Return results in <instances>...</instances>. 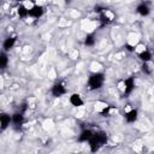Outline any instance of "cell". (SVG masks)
<instances>
[{
  "instance_id": "6",
  "label": "cell",
  "mask_w": 154,
  "mask_h": 154,
  "mask_svg": "<svg viewBox=\"0 0 154 154\" xmlns=\"http://www.w3.org/2000/svg\"><path fill=\"white\" fill-rule=\"evenodd\" d=\"M70 102H71L72 106H76V107L83 105V100H82V97H81L78 94H72V95L70 96Z\"/></svg>"
},
{
  "instance_id": "20",
  "label": "cell",
  "mask_w": 154,
  "mask_h": 154,
  "mask_svg": "<svg viewBox=\"0 0 154 154\" xmlns=\"http://www.w3.org/2000/svg\"><path fill=\"white\" fill-rule=\"evenodd\" d=\"M109 108H111V106H108V107H106V108H103L101 113H102L103 116H105V114H107V113H108V111H109Z\"/></svg>"
},
{
  "instance_id": "9",
  "label": "cell",
  "mask_w": 154,
  "mask_h": 154,
  "mask_svg": "<svg viewBox=\"0 0 154 154\" xmlns=\"http://www.w3.org/2000/svg\"><path fill=\"white\" fill-rule=\"evenodd\" d=\"M125 119H126V122H129V123H134V122L137 119V111H136V109H131L130 112H128V113L125 114Z\"/></svg>"
},
{
  "instance_id": "17",
  "label": "cell",
  "mask_w": 154,
  "mask_h": 154,
  "mask_svg": "<svg viewBox=\"0 0 154 154\" xmlns=\"http://www.w3.org/2000/svg\"><path fill=\"white\" fill-rule=\"evenodd\" d=\"M100 20H101V23H102V25H105V24H107V23H109L111 22V19L107 17V16H105L103 13L100 16Z\"/></svg>"
},
{
  "instance_id": "7",
  "label": "cell",
  "mask_w": 154,
  "mask_h": 154,
  "mask_svg": "<svg viewBox=\"0 0 154 154\" xmlns=\"http://www.w3.org/2000/svg\"><path fill=\"white\" fill-rule=\"evenodd\" d=\"M93 136V132L90 130H83L81 132V135L78 136V141L79 142H87L90 140V137Z\"/></svg>"
},
{
  "instance_id": "2",
  "label": "cell",
  "mask_w": 154,
  "mask_h": 154,
  "mask_svg": "<svg viewBox=\"0 0 154 154\" xmlns=\"http://www.w3.org/2000/svg\"><path fill=\"white\" fill-rule=\"evenodd\" d=\"M103 81H105V77H103V73H93L90 77H89V81H88V84H89V88L91 90H95V89H99L102 87L103 84Z\"/></svg>"
},
{
  "instance_id": "8",
  "label": "cell",
  "mask_w": 154,
  "mask_h": 154,
  "mask_svg": "<svg viewBox=\"0 0 154 154\" xmlns=\"http://www.w3.org/2000/svg\"><path fill=\"white\" fill-rule=\"evenodd\" d=\"M0 122H1V130H5V129L7 128V125H10L11 118H10V116L2 113V114L0 116Z\"/></svg>"
},
{
  "instance_id": "19",
  "label": "cell",
  "mask_w": 154,
  "mask_h": 154,
  "mask_svg": "<svg viewBox=\"0 0 154 154\" xmlns=\"http://www.w3.org/2000/svg\"><path fill=\"white\" fill-rule=\"evenodd\" d=\"M94 10H95V12L100 13V12H102V10H103V8H102L101 6H95V8H94Z\"/></svg>"
},
{
  "instance_id": "13",
  "label": "cell",
  "mask_w": 154,
  "mask_h": 154,
  "mask_svg": "<svg viewBox=\"0 0 154 154\" xmlns=\"http://www.w3.org/2000/svg\"><path fill=\"white\" fill-rule=\"evenodd\" d=\"M150 58H152V55H150V53L148 51H143V52L140 53V59L142 61H144V63H147L148 60H150Z\"/></svg>"
},
{
  "instance_id": "10",
  "label": "cell",
  "mask_w": 154,
  "mask_h": 154,
  "mask_svg": "<svg viewBox=\"0 0 154 154\" xmlns=\"http://www.w3.org/2000/svg\"><path fill=\"white\" fill-rule=\"evenodd\" d=\"M16 43V37H7L5 41H4V48L5 51H8L11 49Z\"/></svg>"
},
{
  "instance_id": "1",
  "label": "cell",
  "mask_w": 154,
  "mask_h": 154,
  "mask_svg": "<svg viewBox=\"0 0 154 154\" xmlns=\"http://www.w3.org/2000/svg\"><path fill=\"white\" fill-rule=\"evenodd\" d=\"M106 142H107V135H106L105 132L100 131V132L93 134V136H91L90 140H89V146H90L91 152L99 150L100 147H102Z\"/></svg>"
},
{
  "instance_id": "11",
  "label": "cell",
  "mask_w": 154,
  "mask_h": 154,
  "mask_svg": "<svg viewBox=\"0 0 154 154\" xmlns=\"http://www.w3.org/2000/svg\"><path fill=\"white\" fill-rule=\"evenodd\" d=\"M137 13L141 14V16H148L149 14V7L146 5V4H141L138 7H137Z\"/></svg>"
},
{
  "instance_id": "15",
  "label": "cell",
  "mask_w": 154,
  "mask_h": 154,
  "mask_svg": "<svg viewBox=\"0 0 154 154\" xmlns=\"http://www.w3.org/2000/svg\"><path fill=\"white\" fill-rule=\"evenodd\" d=\"M18 14H19V17L24 18V17H26V16L29 14V11H28L23 5H20V6L18 7Z\"/></svg>"
},
{
  "instance_id": "4",
  "label": "cell",
  "mask_w": 154,
  "mask_h": 154,
  "mask_svg": "<svg viewBox=\"0 0 154 154\" xmlns=\"http://www.w3.org/2000/svg\"><path fill=\"white\" fill-rule=\"evenodd\" d=\"M66 93V89H65V87L63 85V84H60V83H58V84H55L53 88H52V94H53V96H61V95H64Z\"/></svg>"
},
{
  "instance_id": "12",
  "label": "cell",
  "mask_w": 154,
  "mask_h": 154,
  "mask_svg": "<svg viewBox=\"0 0 154 154\" xmlns=\"http://www.w3.org/2000/svg\"><path fill=\"white\" fill-rule=\"evenodd\" d=\"M23 120H24V117H23V113H22V112L14 113V114L12 116V122H13L16 125H20V124L23 123Z\"/></svg>"
},
{
  "instance_id": "21",
  "label": "cell",
  "mask_w": 154,
  "mask_h": 154,
  "mask_svg": "<svg viewBox=\"0 0 154 154\" xmlns=\"http://www.w3.org/2000/svg\"><path fill=\"white\" fill-rule=\"evenodd\" d=\"M126 48H128L129 51H134V48H132L131 46H129V45H126Z\"/></svg>"
},
{
  "instance_id": "5",
  "label": "cell",
  "mask_w": 154,
  "mask_h": 154,
  "mask_svg": "<svg viewBox=\"0 0 154 154\" xmlns=\"http://www.w3.org/2000/svg\"><path fill=\"white\" fill-rule=\"evenodd\" d=\"M42 13H43V8H42V6H34L31 10H29V14H30L31 17H35V18L41 17Z\"/></svg>"
},
{
  "instance_id": "3",
  "label": "cell",
  "mask_w": 154,
  "mask_h": 154,
  "mask_svg": "<svg viewBox=\"0 0 154 154\" xmlns=\"http://www.w3.org/2000/svg\"><path fill=\"white\" fill-rule=\"evenodd\" d=\"M124 85H125V90H124V96H128L129 94L132 93L134 88H135V81L134 77H129L128 79L124 81Z\"/></svg>"
},
{
  "instance_id": "14",
  "label": "cell",
  "mask_w": 154,
  "mask_h": 154,
  "mask_svg": "<svg viewBox=\"0 0 154 154\" xmlns=\"http://www.w3.org/2000/svg\"><path fill=\"white\" fill-rule=\"evenodd\" d=\"M84 43L85 46H93L95 43V38H94V35L93 34H89L85 36V40H84Z\"/></svg>"
},
{
  "instance_id": "18",
  "label": "cell",
  "mask_w": 154,
  "mask_h": 154,
  "mask_svg": "<svg viewBox=\"0 0 154 154\" xmlns=\"http://www.w3.org/2000/svg\"><path fill=\"white\" fill-rule=\"evenodd\" d=\"M142 71H143L146 75H150V72H152V71H150V69H149V66H148L146 63L142 65Z\"/></svg>"
},
{
  "instance_id": "16",
  "label": "cell",
  "mask_w": 154,
  "mask_h": 154,
  "mask_svg": "<svg viewBox=\"0 0 154 154\" xmlns=\"http://www.w3.org/2000/svg\"><path fill=\"white\" fill-rule=\"evenodd\" d=\"M7 55L5 54V53H1V55H0V67L1 69H5L6 67V65H7Z\"/></svg>"
}]
</instances>
